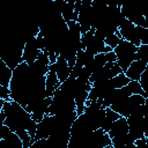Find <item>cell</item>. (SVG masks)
<instances>
[{
	"instance_id": "cell-14",
	"label": "cell",
	"mask_w": 148,
	"mask_h": 148,
	"mask_svg": "<svg viewBox=\"0 0 148 148\" xmlns=\"http://www.w3.org/2000/svg\"><path fill=\"white\" fill-rule=\"evenodd\" d=\"M130 81H131V80L126 76V74H125V73H121V74H119V75L112 77V79L110 80V84H111V87H112L113 89H120V88L126 87V86L130 83Z\"/></svg>"
},
{
	"instance_id": "cell-3",
	"label": "cell",
	"mask_w": 148,
	"mask_h": 148,
	"mask_svg": "<svg viewBox=\"0 0 148 148\" xmlns=\"http://www.w3.org/2000/svg\"><path fill=\"white\" fill-rule=\"evenodd\" d=\"M24 43L23 42L20 46H15V47H10L8 49L2 56H1V60L10 68V69H15L20 64L23 62V49H24Z\"/></svg>"
},
{
	"instance_id": "cell-19",
	"label": "cell",
	"mask_w": 148,
	"mask_h": 148,
	"mask_svg": "<svg viewBox=\"0 0 148 148\" xmlns=\"http://www.w3.org/2000/svg\"><path fill=\"white\" fill-rule=\"evenodd\" d=\"M139 82H140V84H141V87H142V89H143V91L146 92L147 98H148V64H147V68H146V71H145L143 74L141 75Z\"/></svg>"
},
{
	"instance_id": "cell-25",
	"label": "cell",
	"mask_w": 148,
	"mask_h": 148,
	"mask_svg": "<svg viewBox=\"0 0 148 148\" xmlns=\"http://www.w3.org/2000/svg\"><path fill=\"white\" fill-rule=\"evenodd\" d=\"M102 148H114L112 145H109V146H105V147H102Z\"/></svg>"
},
{
	"instance_id": "cell-18",
	"label": "cell",
	"mask_w": 148,
	"mask_h": 148,
	"mask_svg": "<svg viewBox=\"0 0 148 148\" xmlns=\"http://www.w3.org/2000/svg\"><path fill=\"white\" fill-rule=\"evenodd\" d=\"M95 29H90L88 32H86V34H83L82 36H81V45H82V50H86V47L88 46V44L91 42V39H92V37L95 36Z\"/></svg>"
},
{
	"instance_id": "cell-24",
	"label": "cell",
	"mask_w": 148,
	"mask_h": 148,
	"mask_svg": "<svg viewBox=\"0 0 148 148\" xmlns=\"http://www.w3.org/2000/svg\"><path fill=\"white\" fill-rule=\"evenodd\" d=\"M126 148H138V147L135 146V143H132V145H128Z\"/></svg>"
},
{
	"instance_id": "cell-17",
	"label": "cell",
	"mask_w": 148,
	"mask_h": 148,
	"mask_svg": "<svg viewBox=\"0 0 148 148\" xmlns=\"http://www.w3.org/2000/svg\"><path fill=\"white\" fill-rule=\"evenodd\" d=\"M135 60H142V61L148 64V44H141L138 47Z\"/></svg>"
},
{
	"instance_id": "cell-4",
	"label": "cell",
	"mask_w": 148,
	"mask_h": 148,
	"mask_svg": "<svg viewBox=\"0 0 148 148\" xmlns=\"http://www.w3.org/2000/svg\"><path fill=\"white\" fill-rule=\"evenodd\" d=\"M118 31H119L120 37L124 40H127L138 47L141 45V42L139 38V32H138V25H134L128 20H125L120 24V27L118 28Z\"/></svg>"
},
{
	"instance_id": "cell-2",
	"label": "cell",
	"mask_w": 148,
	"mask_h": 148,
	"mask_svg": "<svg viewBox=\"0 0 148 148\" xmlns=\"http://www.w3.org/2000/svg\"><path fill=\"white\" fill-rule=\"evenodd\" d=\"M146 102V98L142 95H131L124 101H120L118 103L112 104L110 108L119 113L121 117H128L131 116L140 105H143Z\"/></svg>"
},
{
	"instance_id": "cell-12",
	"label": "cell",
	"mask_w": 148,
	"mask_h": 148,
	"mask_svg": "<svg viewBox=\"0 0 148 148\" xmlns=\"http://www.w3.org/2000/svg\"><path fill=\"white\" fill-rule=\"evenodd\" d=\"M88 96H89V91L87 90H82L77 94H75V104H76V113L77 116H81L84 110H86V103L88 101Z\"/></svg>"
},
{
	"instance_id": "cell-7",
	"label": "cell",
	"mask_w": 148,
	"mask_h": 148,
	"mask_svg": "<svg viewBox=\"0 0 148 148\" xmlns=\"http://www.w3.org/2000/svg\"><path fill=\"white\" fill-rule=\"evenodd\" d=\"M146 68H147V62H145L142 60H134L130 65V67L127 68L125 74L131 81H139L141 75L146 71Z\"/></svg>"
},
{
	"instance_id": "cell-10",
	"label": "cell",
	"mask_w": 148,
	"mask_h": 148,
	"mask_svg": "<svg viewBox=\"0 0 148 148\" xmlns=\"http://www.w3.org/2000/svg\"><path fill=\"white\" fill-rule=\"evenodd\" d=\"M61 16L66 22L77 21L79 13L75 12V0H69L66 2V6L64 7V9L61 12Z\"/></svg>"
},
{
	"instance_id": "cell-13",
	"label": "cell",
	"mask_w": 148,
	"mask_h": 148,
	"mask_svg": "<svg viewBox=\"0 0 148 148\" xmlns=\"http://www.w3.org/2000/svg\"><path fill=\"white\" fill-rule=\"evenodd\" d=\"M94 57L95 56H92L91 53H89L86 50H79L77 54H76V64H79L82 67L88 66L94 60Z\"/></svg>"
},
{
	"instance_id": "cell-8",
	"label": "cell",
	"mask_w": 148,
	"mask_h": 148,
	"mask_svg": "<svg viewBox=\"0 0 148 148\" xmlns=\"http://www.w3.org/2000/svg\"><path fill=\"white\" fill-rule=\"evenodd\" d=\"M110 135V138H114L118 135H124V134H128V124H127V118L126 117H120L118 120L113 121L112 127L110 130V132L108 133Z\"/></svg>"
},
{
	"instance_id": "cell-9",
	"label": "cell",
	"mask_w": 148,
	"mask_h": 148,
	"mask_svg": "<svg viewBox=\"0 0 148 148\" xmlns=\"http://www.w3.org/2000/svg\"><path fill=\"white\" fill-rule=\"evenodd\" d=\"M61 82L58 79L57 73L54 72H49L46 74V81H45V89H46V96L52 97L56 92L57 89H59Z\"/></svg>"
},
{
	"instance_id": "cell-6",
	"label": "cell",
	"mask_w": 148,
	"mask_h": 148,
	"mask_svg": "<svg viewBox=\"0 0 148 148\" xmlns=\"http://www.w3.org/2000/svg\"><path fill=\"white\" fill-rule=\"evenodd\" d=\"M50 72L57 73L59 81H60L61 83H64V82L69 77L71 72H72V68L68 66L67 60H66L64 57L59 56L58 59H57V61H56L54 64H51V65H50Z\"/></svg>"
},
{
	"instance_id": "cell-1",
	"label": "cell",
	"mask_w": 148,
	"mask_h": 148,
	"mask_svg": "<svg viewBox=\"0 0 148 148\" xmlns=\"http://www.w3.org/2000/svg\"><path fill=\"white\" fill-rule=\"evenodd\" d=\"M113 52L117 56V62L125 73L130 65L136 59V52H138V46L133 45L132 43L127 40H121L120 44L113 50Z\"/></svg>"
},
{
	"instance_id": "cell-5",
	"label": "cell",
	"mask_w": 148,
	"mask_h": 148,
	"mask_svg": "<svg viewBox=\"0 0 148 148\" xmlns=\"http://www.w3.org/2000/svg\"><path fill=\"white\" fill-rule=\"evenodd\" d=\"M24 49H23V61L27 62L28 65H32L38 57L40 56L42 51L39 50L37 45V39L36 36H30L24 40Z\"/></svg>"
},
{
	"instance_id": "cell-16",
	"label": "cell",
	"mask_w": 148,
	"mask_h": 148,
	"mask_svg": "<svg viewBox=\"0 0 148 148\" xmlns=\"http://www.w3.org/2000/svg\"><path fill=\"white\" fill-rule=\"evenodd\" d=\"M121 40H123V38L120 37L119 31H118L117 34H112V35L108 36V37L104 39L105 45H106V46H109V47H111L112 50H114V49L120 44V42H121Z\"/></svg>"
},
{
	"instance_id": "cell-11",
	"label": "cell",
	"mask_w": 148,
	"mask_h": 148,
	"mask_svg": "<svg viewBox=\"0 0 148 148\" xmlns=\"http://www.w3.org/2000/svg\"><path fill=\"white\" fill-rule=\"evenodd\" d=\"M12 77H13V69H10V68L0 59V86L9 88Z\"/></svg>"
},
{
	"instance_id": "cell-20",
	"label": "cell",
	"mask_w": 148,
	"mask_h": 148,
	"mask_svg": "<svg viewBox=\"0 0 148 148\" xmlns=\"http://www.w3.org/2000/svg\"><path fill=\"white\" fill-rule=\"evenodd\" d=\"M138 32L141 44H148V28L138 27Z\"/></svg>"
},
{
	"instance_id": "cell-23",
	"label": "cell",
	"mask_w": 148,
	"mask_h": 148,
	"mask_svg": "<svg viewBox=\"0 0 148 148\" xmlns=\"http://www.w3.org/2000/svg\"><path fill=\"white\" fill-rule=\"evenodd\" d=\"M0 148H10V146L7 143L5 139H0Z\"/></svg>"
},
{
	"instance_id": "cell-21",
	"label": "cell",
	"mask_w": 148,
	"mask_h": 148,
	"mask_svg": "<svg viewBox=\"0 0 148 148\" xmlns=\"http://www.w3.org/2000/svg\"><path fill=\"white\" fill-rule=\"evenodd\" d=\"M0 99H3L6 102L12 101V98H10V89L9 88L0 86Z\"/></svg>"
},
{
	"instance_id": "cell-15",
	"label": "cell",
	"mask_w": 148,
	"mask_h": 148,
	"mask_svg": "<svg viewBox=\"0 0 148 148\" xmlns=\"http://www.w3.org/2000/svg\"><path fill=\"white\" fill-rule=\"evenodd\" d=\"M126 87L130 90L131 95H142L145 98H147V95L143 91V89H142V87H141L139 81H130V83Z\"/></svg>"
},
{
	"instance_id": "cell-22",
	"label": "cell",
	"mask_w": 148,
	"mask_h": 148,
	"mask_svg": "<svg viewBox=\"0 0 148 148\" xmlns=\"http://www.w3.org/2000/svg\"><path fill=\"white\" fill-rule=\"evenodd\" d=\"M105 117L109 118L111 121H116V120H118L121 116H120L119 113H117L116 111H113L111 108H106V109H105Z\"/></svg>"
}]
</instances>
